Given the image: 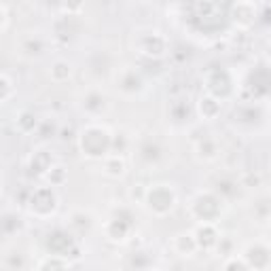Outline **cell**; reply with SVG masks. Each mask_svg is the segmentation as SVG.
Returning <instances> with one entry per match:
<instances>
[{
	"instance_id": "cell-1",
	"label": "cell",
	"mask_w": 271,
	"mask_h": 271,
	"mask_svg": "<svg viewBox=\"0 0 271 271\" xmlns=\"http://www.w3.org/2000/svg\"><path fill=\"white\" fill-rule=\"evenodd\" d=\"M70 74H72V66H70V62H66V60L53 62V66H51V70H49V76H51L53 80H58V83L66 80Z\"/></svg>"
},
{
	"instance_id": "cell-2",
	"label": "cell",
	"mask_w": 271,
	"mask_h": 271,
	"mask_svg": "<svg viewBox=\"0 0 271 271\" xmlns=\"http://www.w3.org/2000/svg\"><path fill=\"white\" fill-rule=\"evenodd\" d=\"M0 85H2V104H6L8 100H11V96H13V83H11V78H8V74H2L0 76Z\"/></svg>"
},
{
	"instance_id": "cell-3",
	"label": "cell",
	"mask_w": 271,
	"mask_h": 271,
	"mask_svg": "<svg viewBox=\"0 0 271 271\" xmlns=\"http://www.w3.org/2000/svg\"><path fill=\"white\" fill-rule=\"evenodd\" d=\"M0 13H2V30H4V28H6V24H8V17H6V15H8V8H6L4 2L0 4Z\"/></svg>"
}]
</instances>
